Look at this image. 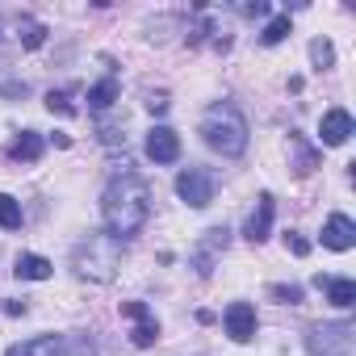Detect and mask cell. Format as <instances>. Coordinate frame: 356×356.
Instances as JSON below:
<instances>
[{
  "instance_id": "6da1fadb",
  "label": "cell",
  "mask_w": 356,
  "mask_h": 356,
  "mask_svg": "<svg viewBox=\"0 0 356 356\" xmlns=\"http://www.w3.org/2000/svg\"><path fill=\"white\" fill-rule=\"evenodd\" d=\"M101 210H105V227L113 239H134L143 227H147V214H151V189L138 172H118L113 181L105 185V197H101Z\"/></svg>"
},
{
  "instance_id": "7a4b0ae2",
  "label": "cell",
  "mask_w": 356,
  "mask_h": 356,
  "mask_svg": "<svg viewBox=\"0 0 356 356\" xmlns=\"http://www.w3.org/2000/svg\"><path fill=\"white\" fill-rule=\"evenodd\" d=\"M72 268H76L80 277L97 281V285L113 281L118 268H122V239H113L109 231H97V235L80 239L76 252H72Z\"/></svg>"
},
{
  "instance_id": "3957f363",
  "label": "cell",
  "mask_w": 356,
  "mask_h": 356,
  "mask_svg": "<svg viewBox=\"0 0 356 356\" xmlns=\"http://www.w3.org/2000/svg\"><path fill=\"white\" fill-rule=\"evenodd\" d=\"M202 134L218 155H243L248 151V122L235 105H210L202 118Z\"/></svg>"
},
{
  "instance_id": "277c9868",
  "label": "cell",
  "mask_w": 356,
  "mask_h": 356,
  "mask_svg": "<svg viewBox=\"0 0 356 356\" xmlns=\"http://www.w3.org/2000/svg\"><path fill=\"white\" fill-rule=\"evenodd\" d=\"M356 348V327L352 323H314L306 331V352L310 356H352Z\"/></svg>"
},
{
  "instance_id": "5b68a950",
  "label": "cell",
  "mask_w": 356,
  "mask_h": 356,
  "mask_svg": "<svg viewBox=\"0 0 356 356\" xmlns=\"http://www.w3.org/2000/svg\"><path fill=\"white\" fill-rule=\"evenodd\" d=\"M176 193H181V202H189L193 210H206L214 202V176L206 168H185L176 176Z\"/></svg>"
},
{
  "instance_id": "8992f818",
  "label": "cell",
  "mask_w": 356,
  "mask_h": 356,
  "mask_svg": "<svg viewBox=\"0 0 356 356\" xmlns=\"http://www.w3.org/2000/svg\"><path fill=\"white\" fill-rule=\"evenodd\" d=\"M222 323H227V335H231L235 343H248V339L256 335V306H248V302H231L227 314H222Z\"/></svg>"
},
{
  "instance_id": "52a82bcc",
  "label": "cell",
  "mask_w": 356,
  "mask_h": 356,
  "mask_svg": "<svg viewBox=\"0 0 356 356\" xmlns=\"http://www.w3.org/2000/svg\"><path fill=\"white\" fill-rule=\"evenodd\" d=\"M122 314L134 318V335H130V339H134L138 348H151V343L159 339V323H155V314H151L143 302H122Z\"/></svg>"
},
{
  "instance_id": "ba28073f",
  "label": "cell",
  "mask_w": 356,
  "mask_h": 356,
  "mask_svg": "<svg viewBox=\"0 0 356 356\" xmlns=\"http://www.w3.org/2000/svg\"><path fill=\"white\" fill-rule=\"evenodd\" d=\"M356 243V222L348 218V214H331L327 222H323V248H331V252H348Z\"/></svg>"
},
{
  "instance_id": "9c48e42d",
  "label": "cell",
  "mask_w": 356,
  "mask_h": 356,
  "mask_svg": "<svg viewBox=\"0 0 356 356\" xmlns=\"http://www.w3.org/2000/svg\"><path fill=\"white\" fill-rule=\"evenodd\" d=\"M147 155H151L155 163H172L176 155H181V134L168 130V126H155V130L147 134Z\"/></svg>"
},
{
  "instance_id": "30bf717a",
  "label": "cell",
  "mask_w": 356,
  "mask_h": 356,
  "mask_svg": "<svg viewBox=\"0 0 356 356\" xmlns=\"http://www.w3.org/2000/svg\"><path fill=\"white\" fill-rule=\"evenodd\" d=\"M318 134H323L327 147L348 143V138H352V113H348V109H327L323 122H318Z\"/></svg>"
},
{
  "instance_id": "8fae6325",
  "label": "cell",
  "mask_w": 356,
  "mask_h": 356,
  "mask_svg": "<svg viewBox=\"0 0 356 356\" xmlns=\"http://www.w3.org/2000/svg\"><path fill=\"white\" fill-rule=\"evenodd\" d=\"M268 231H273V197H268V193H260L256 214L248 218V239H252V243H264V239H268Z\"/></svg>"
},
{
  "instance_id": "7c38bea8",
  "label": "cell",
  "mask_w": 356,
  "mask_h": 356,
  "mask_svg": "<svg viewBox=\"0 0 356 356\" xmlns=\"http://www.w3.org/2000/svg\"><path fill=\"white\" fill-rule=\"evenodd\" d=\"M59 343H63V335H38V339L13 343L5 356H59Z\"/></svg>"
},
{
  "instance_id": "4fadbf2b",
  "label": "cell",
  "mask_w": 356,
  "mask_h": 356,
  "mask_svg": "<svg viewBox=\"0 0 356 356\" xmlns=\"http://www.w3.org/2000/svg\"><path fill=\"white\" fill-rule=\"evenodd\" d=\"M318 289H327V302L339 306V310H348V306L356 302V281H352V277H327Z\"/></svg>"
},
{
  "instance_id": "5bb4252c",
  "label": "cell",
  "mask_w": 356,
  "mask_h": 356,
  "mask_svg": "<svg viewBox=\"0 0 356 356\" xmlns=\"http://www.w3.org/2000/svg\"><path fill=\"white\" fill-rule=\"evenodd\" d=\"M218 248H227V227L206 231V248L193 256V264H197V273H202V277H210V264H214V252H218Z\"/></svg>"
},
{
  "instance_id": "9a60e30c",
  "label": "cell",
  "mask_w": 356,
  "mask_h": 356,
  "mask_svg": "<svg viewBox=\"0 0 356 356\" xmlns=\"http://www.w3.org/2000/svg\"><path fill=\"white\" fill-rule=\"evenodd\" d=\"M13 273H17L22 281H47V277H51V260H47V256H30V252H22Z\"/></svg>"
},
{
  "instance_id": "2e32d148",
  "label": "cell",
  "mask_w": 356,
  "mask_h": 356,
  "mask_svg": "<svg viewBox=\"0 0 356 356\" xmlns=\"http://www.w3.org/2000/svg\"><path fill=\"white\" fill-rule=\"evenodd\" d=\"M13 159H22V163H34L38 155H42V134H34V130H22V138L13 143V151H9Z\"/></svg>"
},
{
  "instance_id": "e0dca14e",
  "label": "cell",
  "mask_w": 356,
  "mask_h": 356,
  "mask_svg": "<svg viewBox=\"0 0 356 356\" xmlns=\"http://www.w3.org/2000/svg\"><path fill=\"white\" fill-rule=\"evenodd\" d=\"M113 101H118V80L113 76H105L101 84L88 88V109H109Z\"/></svg>"
},
{
  "instance_id": "ac0fdd59",
  "label": "cell",
  "mask_w": 356,
  "mask_h": 356,
  "mask_svg": "<svg viewBox=\"0 0 356 356\" xmlns=\"http://www.w3.org/2000/svg\"><path fill=\"white\" fill-rule=\"evenodd\" d=\"M0 231H22V206L9 193H0Z\"/></svg>"
},
{
  "instance_id": "d6986e66",
  "label": "cell",
  "mask_w": 356,
  "mask_h": 356,
  "mask_svg": "<svg viewBox=\"0 0 356 356\" xmlns=\"http://www.w3.org/2000/svg\"><path fill=\"white\" fill-rule=\"evenodd\" d=\"M17 34H22V47H26V51H38V47L47 42V26H42V22H30V17H22Z\"/></svg>"
},
{
  "instance_id": "ffe728a7",
  "label": "cell",
  "mask_w": 356,
  "mask_h": 356,
  "mask_svg": "<svg viewBox=\"0 0 356 356\" xmlns=\"http://www.w3.org/2000/svg\"><path fill=\"white\" fill-rule=\"evenodd\" d=\"M59 356H97V343H92L88 335H63Z\"/></svg>"
},
{
  "instance_id": "44dd1931",
  "label": "cell",
  "mask_w": 356,
  "mask_h": 356,
  "mask_svg": "<svg viewBox=\"0 0 356 356\" xmlns=\"http://www.w3.org/2000/svg\"><path fill=\"white\" fill-rule=\"evenodd\" d=\"M289 147L298 151V163H293V172H298V176H306V172H314V163H318V155H314V151H310V147H306V143H302L298 134H289Z\"/></svg>"
},
{
  "instance_id": "7402d4cb",
  "label": "cell",
  "mask_w": 356,
  "mask_h": 356,
  "mask_svg": "<svg viewBox=\"0 0 356 356\" xmlns=\"http://www.w3.org/2000/svg\"><path fill=\"white\" fill-rule=\"evenodd\" d=\"M285 38H289V17L281 13V17H273V22L264 26V34H260V42H264V47H277V42H285Z\"/></svg>"
},
{
  "instance_id": "603a6c76",
  "label": "cell",
  "mask_w": 356,
  "mask_h": 356,
  "mask_svg": "<svg viewBox=\"0 0 356 356\" xmlns=\"http://www.w3.org/2000/svg\"><path fill=\"white\" fill-rule=\"evenodd\" d=\"M310 59H314L318 67H331V63H335V47H331L327 38H314V42H310Z\"/></svg>"
},
{
  "instance_id": "cb8c5ba5",
  "label": "cell",
  "mask_w": 356,
  "mask_h": 356,
  "mask_svg": "<svg viewBox=\"0 0 356 356\" xmlns=\"http://www.w3.org/2000/svg\"><path fill=\"white\" fill-rule=\"evenodd\" d=\"M47 109H51V113H63V118L76 113V105L67 101V92H47Z\"/></svg>"
},
{
  "instance_id": "d4e9b609",
  "label": "cell",
  "mask_w": 356,
  "mask_h": 356,
  "mask_svg": "<svg viewBox=\"0 0 356 356\" xmlns=\"http://www.w3.org/2000/svg\"><path fill=\"white\" fill-rule=\"evenodd\" d=\"M273 298L285 302V306H298L302 302V285H273Z\"/></svg>"
},
{
  "instance_id": "484cf974",
  "label": "cell",
  "mask_w": 356,
  "mask_h": 356,
  "mask_svg": "<svg viewBox=\"0 0 356 356\" xmlns=\"http://www.w3.org/2000/svg\"><path fill=\"white\" fill-rule=\"evenodd\" d=\"M285 248H289L293 256H306V252H310V243H306V239H302L298 231H289V235H285Z\"/></svg>"
},
{
  "instance_id": "4316f807",
  "label": "cell",
  "mask_w": 356,
  "mask_h": 356,
  "mask_svg": "<svg viewBox=\"0 0 356 356\" xmlns=\"http://www.w3.org/2000/svg\"><path fill=\"white\" fill-rule=\"evenodd\" d=\"M147 109H151V113H163V109H168V92H155V97L147 101Z\"/></svg>"
},
{
  "instance_id": "83f0119b",
  "label": "cell",
  "mask_w": 356,
  "mask_h": 356,
  "mask_svg": "<svg viewBox=\"0 0 356 356\" xmlns=\"http://www.w3.org/2000/svg\"><path fill=\"white\" fill-rule=\"evenodd\" d=\"M264 13H268L264 0H256V5H243V17H264Z\"/></svg>"
}]
</instances>
